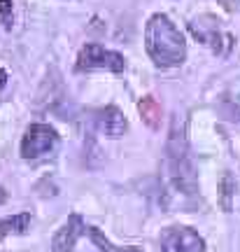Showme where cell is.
Returning <instances> with one entry per match:
<instances>
[{"label":"cell","mask_w":240,"mask_h":252,"mask_svg":"<svg viewBox=\"0 0 240 252\" xmlns=\"http://www.w3.org/2000/svg\"><path fill=\"white\" fill-rule=\"evenodd\" d=\"M145 49L161 68H178L187 59V42L166 14H154L145 26Z\"/></svg>","instance_id":"cell-1"},{"label":"cell","mask_w":240,"mask_h":252,"mask_svg":"<svg viewBox=\"0 0 240 252\" xmlns=\"http://www.w3.org/2000/svg\"><path fill=\"white\" fill-rule=\"evenodd\" d=\"M166 154H168L170 180H173L175 189H180V191L187 194V196H194L196 191H198V178H196L194 159H191V154H189L184 128H182V122H180L178 115L173 117L168 145H166Z\"/></svg>","instance_id":"cell-2"},{"label":"cell","mask_w":240,"mask_h":252,"mask_svg":"<svg viewBox=\"0 0 240 252\" xmlns=\"http://www.w3.org/2000/svg\"><path fill=\"white\" fill-rule=\"evenodd\" d=\"M126 68V61L121 54L110 52L105 47L89 42L80 49L77 54V70H110V72H121Z\"/></svg>","instance_id":"cell-3"},{"label":"cell","mask_w":240,"mask_h":252,"mask_svg":"<svg viewBox=\"0 0 240 252\" xmlns=\"http://www.w3.org/2000/svg\"><path fill=\"white\" fill-rule=\"evenodd\" d=\"M59 145V133L49 124H30L21 140V157L24 159H37L42 154H49Z\"/></svg>","instance_id":"cell-4"},{"label":"cell","mask_w":240,"mask_h":252,"mask_svg":"<svg viewBox=\"0 0 240 252\" xmlns=\"http://www.w3.org/2000/svg\"><path fill=\"white\" fill-rule=\"evenodd\" d=\"M189 31H191V35L198 40V42H203L212 49L214 54H226L233 45V37L229 33H222L219 31V21L214 17H201V19H194L191 24H189Z\"/></svg>","instance_id":"cell-5"},{"label":"cell","mask_w":240,"mask_h":252,"mask_svg":"<svg viewBox=\"0 0 240 252\" xmlns=\"http://www.w3.org/2000/svg\"><path fill=\"white\" fill-rule=\"evenodd\" d=\"M159 243L161 252H205V241L189 226H168Z\"/></svg>","instance_id":"cell-6"},{"label":"cell","mask_w":240,"mask_h":252,"mask_svg":"<svg viewBox=\"0 0 240 252\" xmlns=\"http://www.w3.org/2000/svg\"><path fill=\"white\" fill-rule=\"evenodd\" d=\"M82 234H84V220L75 213V215L68 217V222L52 238V252H72Z\"/></svg>","instance_id":"cell-7"},{"label":"cell","mask_w":240,"mask_h":252,"mask_svg":"<svg viewBox=\"0 0 240 252\" xmlns=\"http://www.w3.org/2000/svg\"><path fill=\"white\" fill-rule=\"evenodd\" d=\"M96 122H98V131L105 133L107 138H121L124 131L128 128V122H126L124 112L119 108H115V105H107V108L100 110Z\"/></svg>","instance_id":"cell-8"},{"label":"cell","mask_w":240,"mask_h":252,"mask_svg":"<svg viewBox=\"0 0 240 252\" xmlns=\"http://www.w3.org/2000/svg\"><path fill=\"white\" fill-rule=\"evenodd\" d=\"M30 229V213H19V215L0 220V241L9 234H26Z\"/></svg>","instance_id":"cell-9"},{"label":"cell","mask_w":240,"mask_h":252,"mask_svg":"<svg viewBox=\"0 0 240 252\" xmlns=\"http://www.w3.org/2000/svg\"><path fill=\"white\" fill-rule=\"evenodd\" d=\"M84 234H87L91 241H93V245H96L100 252H143L140 248H135V245H128V248H119V245L110 243V241L105 238V234H103V231H98L96 226H87V224H84Z\"/></svg>","instance_id":"cell-10"},{"label":"cell","mask_w":240,"mask_h":252,"mask_svg":"<svg viewBox=\"0 0 240 252\" xmlns=\"http://www.w3.org/2000/svg\"><path fill=\"white\" fill-rule=\"evenodd\" d=\"M138 110H140V117L150 128H159L161 126V105L156 98L151 96H145L140 103H138Z\"/></svg>","instance_id":"cell-11"},{"label":"cell","mask_w":240,"mask_h":252,"mask_svg":"<svg viewBox=\"0 0 240 252\" xmlns=\"http://www.w3.org/2000/svg\"><path fill=\"white\" fill-rule=\"evenodd\" d=\"M233 196H236V180H233L231 173H222V178H219V206H222L224 213H231Z\"/></svg>","instance_id":"cell-12"},{"label":"cell","mask_w":240,"mask_h":252,"mask_svg":"<svg viewBox=\"0 0 240 252\" xmlns=\"http://www.w3.org/2000/svg\"><path fill=\"white\" fill-rule=\"evenodd\" d=\"M0 14H2L5 28H12V0H0Z\"/></svg>","instance_id":"cell-13"},{"label":"cell","mask_w":240,"mask_h":252,"mask_svg":"<svg viewBox=\"0 0 240 252\" xmlns=\"http://www.w3.org/2000/svg\"><path fill=\"white\" fill-rule=\"evenodd\" d=\"M5 87H7V72L0 68V91L5 89Z\"/></svg>","instance_id":"cell-14"}]
</instances>
